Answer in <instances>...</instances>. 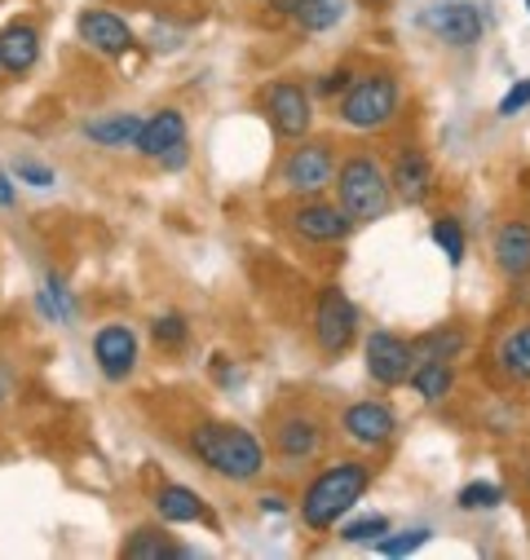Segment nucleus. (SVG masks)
<instances>
[{
	"instance_id": "9",
	"label": "nucleus",
	"mask_w": 530,
	"mask_h": 560,
	"mask_svg": "<svg viewBox=\"0 0 530 560\" xmlns=\"http://www.w3.org/2000/svg\"><path fill=\"white\" fill-rule=\"evenodd\" d=\"M420 362L416 340H403L398 331H371L362 345V366L380 388H398L412 380V366Z\"/></svg>"
},
{
	"instance_id": "5",
	"label": "nucleus",
	"mask_w": 530,
	"mask_h": 560,
	"mask_svg": "<svg viewBox=\"0 0 530 560\" xmlns=\"http://www.w3.org/2000/svg\"><path fill=\"white\" fill-rule=\"evenodd\" d=\"M336 151H332V142H319V137H301V142L284 155V164H279V182H284V190L288 195H297V199H319L323 190H332L336 186Z\"/></svg>"
},
{
	"instance_id": "34",
	"label": "nucleus",
	"mask_w": 530,
	"mask_h": 560,
	"mask_svg": "<svg viewBox=\"0 0 530 560\" xmlns=\"http://www.w3.org/2000/svg\"><path fill=\"white\" fill-rule=\"evenodd\" d=\"M354 84V71L349 67H336V71H327L323 80H319V97H336V93H345Z\"/></svg>"
},
{
	"instance_id": "14",
	"label": "nucleus",
	"mask_w": 530,
	"mask_h": 560,
	"mask_svg": "<svg viewBox=\"0 0 530 560\" xmlns=\"http://www.w3.org/2000/svg\"><path fill=\"white\" fill-rule=\"evenodd\" d=\"M434 164L420 147H407L393 155V168H389V186H393V199L407 203V208H420L429 195H434Z\"/></svg>"
},
{
	"instance_id": "25",
	"label": "nucleus",
	"mask_w": 530,
	"mask_h": 560,
	"mask_svg": "<svg viewBox=\"0 0 530 560\" xmlns=\"http://www.w3.org/2000/svg\"><path fill=\"white\" fill-rule=\"evenodd\" d=\"M464 345H469V336H464L460 327H438V331H425V336L416 340V353H420V358H442V362H451V358L464 353Z\"/></svg>"
},
{
	"instance_id": "38",
	"label": "nucleus",
	"mask_w": 530,
	"mask_h": 560,
	"mask_svg": "<svg viewBox=\"0 0 530 560\" xmlns=\"http://www.w3.org/2000/svg\"><path fill=\"white\" fill-rule=\"evenodd\" d=\"M261 512H288V503L279 494H261Z\"/></svg>"
},
{
	"instance_id": "39",
	"label": "nucleus",
	"mask_w": 530,
	"mask_h": 560,
	"mask_svg": "<svg viewBox=\"0 0 530 560\" xmlns=\"http://www.w3.org/2000/svg\"><path fill=\"white\" fill-rule=\"evenodd\" d=\"M526 5H530V0H526Z\"/></svg>"
},
{
	"instance_id": "21",
	"label": "nucleus",
	"mask_w": 530,
	"mask_h": 560,
	"mask_svg": "<svg viewBox=\"0 0 530 560\" xmlns=\"http://www.w3.org/2000/svg\"><path fill=\"white\" fill-rule=\"evenodd\" d=\"M412 388H416L420 401H429V406L447 401L451 388H456V371H451V362H442V358H425V362H416V366H412Z\"/></svg>"
},
{
	"instance_id": "2",
	"label": "nucleus",
	"mask_w": 530,
	"mask_h": 560,
	"mask_svg": "<svg viewBox=\"0 0 530 560\" xmlns=\"http://www.w3.org/2000/svg\"><path fill=\"white\" fill-rule=\"evenodd\" d=\"M191 455L212 468L217 477L226 481H256L265 472V451L261 442L239 429V424H217V419H208V424H195L191 429Z\"/></svg>"
},
{
	"instance_id": "24",
	"label": "nucleus",
	"mask_w": 530,
	"mask_h": 560,
	"mask_svg": "<svg viewBox=\"0 0 530 560\" xmlns=\"http://www.w3.org/2000/svg\"><path fill=\"white\" fill-rule=\"evenodd\" d=\"M349 10V0H301V10L292 14L301 32H332Z\"/></svg>"
},
{
	"instance_id": "15",
	"label": "nucleus",
	"mask_w": 530,
	"mask_h": 560,
	"mask_svg": "<svg viewBox=\"0 0 530 560\" xmlns=\"http://www.w3.org/2000/svg\"><path fill=\"white\" fill-rule=\"evenodd\" d=\"M93 362L111 384H124L132 371H138V336H132L124 323H106L93 336Z\"/></svg>"
},
{
	"instance_id": "27",
	"label": "nucleus",
	"mask_w": 530,
	"mask_h": 560,
	"mask_svg": "<svg viewBox=\"0 0 530 560\" xmlns=\"http://www.w3.org/2000/svg\"><path fill=\"white\" fill-rule=\"evenodd\" d=\"M429 234H434V243H438V247L447 252V260H451V265H464V252H469V238H464V225H460L456 217H438Z\"/></svg>"
},
{
	"instance_id": "13",
	"label": "nucleus",
	"mask_w": 530,
	"mask_h": 560,
	"mask_svg": "<svg viewBox=\"0 0 530 560\" xmlns=\"http://www.w3.org/2000/svg\"><path fill=\"white\" fill-rule=\"evenodd\" d=\"M420 27L434 40L451 45V49H469V45L482 40V14L473 5H464V0H451V5H429L420 14Z\"/></svg>"
},
{
	"instance_id": "32",
	"label": "nucleus",
	"mask_w": 530,
	"mask_h": 560,
	"mask_svg": "<svg viewBox=\"0 0 530 560\" xmlns=\"http://www.w3.org/2000/svg\"><path fill=\"white\" fill-rule=\"evenodd\" d=\"M14 177H19V182H27V186H36V190H49V186L58 182V173H54L49 164L32 160V155H19V164H14Z\"/></svg>"
},
{
	"instance_id": "33",
	"label": "nucleus",
	"mask_w": 530,
	"mask_h": 560,
	"mask_svg": "<svg viewBox=\"0 0 530 560\" xmlns=\"http://www.w3.org/2000/svg\"><path fill=\"white\" fill-rule=\"evenodd\" d=\"M526 106H530V75H526V80H517V84L499 97V115H504V119H512V115H517V110H526Z\"/></svg>"
},
{
	"instance_id": "16",
	"label": "nucleus",
	"mask_w": 530,
	"mask_h": 560,
	"mask_svg": "<svg viewBox=\"0 0 530 560\" xmlns=\"http://www.w3.org/2000/svg\"><path fill=\"white\" fill-rule=\"evenodd\" d=\"M76 32H80V40H84L93 54H102V58H119V54L132 49V27H128L119 14H111V10H84L80 23H76Z\"/></svg>"
},
{
	"instance_id": "7",
	"label": "nucleus",
	"mask_w": 530,
	"mask_h": 560,
	"mask_svg": "<svg viewBox=\"0 0 530 560\" xmlns=\"http://www.w3.org/2000/svg\"><path fill=\"white\" fill-rule=\"evenodd\" d=\"M138 155L160 164V168H182L191 160V137H186V115L177 106H164L155 110L147 124H142V137H138Z\"/></svg>"
},
{
	"instance_id": "8",
	"label": "nucleus",
	"mask_w": 530,
	"mask_h": 560,
	"mask_svg": "<svg viewBox=\"0 0 530 560\" xmlns=\"http://www.w3.org/2000/svg\"><path fill=\"white\" fill-rule=\"evenodd\" d=\"M341 438L358 451H384L393 438H398V415L389 401L380 397H362V401H349L341 410Z\"/></svg>"
},
{
	"instance_id": "31",
	"label": "nucleus",
	"mask_w": 530,
	"mask_h": 560,
	"mask_svg": "<svg viewBox=\"0 0 530 560\" xmlns=\"http://www.w3.org/2000/svg\"><path fill=\"white\" fill-rule=\"evenodd\" d=\"M429 534H434V529H407V534H393V538H380V542H376V551H380V556H412L416 547H425V542H429Z\"/></svg>"
},
{
	"instance_id": "4",
	"label": "nucleus",
	"mask_w": 530,
	"mask_h": 560,
	"mask_svg": "<svg viewBox=\"0 0 530 560\" xmlns=\"http://www.w3.org/2000/svg\"><path fill=\"white\" fill-rule=\"evenodd\" d=\"M398 106H403L398 75L393 71H367V75H354V84L341 93L336 115H341L345 128L380 132V128H389L398 119Z\"/></svg>"
},
{
	"instance_id": "18",
	"label": "nucleus",
	"mask_w": 530,
	"mask_h": 560,
	"mask_svg": "<svg viewBox=\"0 0 530 560\" xmlns=\"http://www.w3.org/2000/svg\"><path fill=\"white\" fill-rule=\"evenodd\" d=\"M142 115H132V110H115V115H97L89 119L80 132L89 137L93 147L102 151H124V147H138V137H142Z\"/></svg>"
},
{
	"instance_id": "3",
	"label": "nucleus",
	"mask_w": 530,
	"mask_h": 560,
	"mask_svg": "<svg viewBox=\"0 0 530 560\" xmlns=\"http://www.w3.org/2000/svg\"><path fill=\"white\" fill-rule=\"evenodd\" d=\"M336 203H341L358 225H371V221L389 217L393 186H389V173L380 168L376 155L358 151V155L341 160V168H336Z\"/></svg>"
},
{
	"instance_id": "22",
	"label": "nucleus",
	"mask_w": 530,
	"mask_h": 560,
	"mask_svg": "<svg viewBox=\"0 0 530 560\" xmlns=\"http://www.w3.org/2000/svg\"><path fill=\"white\" fill-rule=\"evenodd\" d=\"M124 556L128 560H160V556H191L186 542H173L160 525H142L124 538Z\"/></svg>"
},
{
	"instance_id": "37",
	"label": "nucleus",
	"mask_w": 530,
	"mask_h": 560,
	"mask_svg": "<svg viewBox=\"0 0 530 560\" xmlns=\"http://www.w3.org/2000/svg\"><path fill=\"white\" fill-rule=\"evenodd\" d=\"M265 5H270L275 14H297V10H301V0H265Z\"/></svg>"
},
{
	"instance_id": "12",
	"label": "nucleus",
	"mask_w": 530,
	"mask_h": 560,
	"mask_svg": "<svg viewBox=\"0 0 530 560\" xmlns=\"http://www.w3.org/2000/svg\"><path fill=\"white\" fill-rule=\"evenodd\" d=\"M354 217L341 208V203H327L323 195L319 199H301V208L292 212V230L306 238V243H345L354 234Z\"/></svg>"
},
{
	"instance_id": "26",
	"label": "nucleus",
	"mask_w": 530,
	"mask_h": 560,
	"mask_svg": "<svg viewBox=\"0 0 530 560\" xmlns=\"http://www.w3.org/2000/svg\"><path fill=\"white\" fill-rule=\"evenodd\" d=\"M36 310L49 318V323H76V301H71V292L58 283V278H45V288L36 292Z\"/></svg>"
},
{
	"instance_id": "35",
	"label": "nucleus",
	"mask_w": 530,
	"mask_h": 560,
	"mask_svg": "<svg viewBox=\"0 0 530 560\" xmlns=\"http://www.w3.org/2000/svg\"><path fill=\"white\" fill-rule=\"evenodd\" d=\"M14 388H19V380H14L10 362H0V406H5V401L14 397Z\"/></svg>"
},
{
	"instance_id": "20",
	"label": "nucleus",
	"mask_w": 530,
	"mask_h": 560,
	"mask_svg": "<svg viewBox=\"0 0 530 560\" xmlns=\"http://www.w3.org/2000/svg\"><path fill=\"white\" fill-rule=\"evenodd\" d=\"M155 512H160V521H169V525H191V521H208V508H204V499L191 490V486H177V481H164L160 490H155Z\"/></svg>"
},
{
	"instance_id": "23",
	"label": "nucleus",
	"mask_w": 530,
	"mask_h": 560,
	"mask_svg": "<svg viewBox=\"0 0 530 560\" xmlns=\"http://www.w3.org/2000/svg\"><path fill=\"white\" fill-rule=\"evenodd\" d=\"M495 358H499V366H504L508 380H530V323L517 327V331H508L499 340V353Z\"/></svg>"
},
{
	"instance_id": "29",
	"label": "nucleus",
	"mask_w": 530,
	"mask_h": 560,
	"mask_svg": "<svg viewBox=\"0 0 530 560\" xmlns=\"http://www.w3.org/2000/svg\"><path fill=\"white\" fill-rule=\"evenodd\" d=\"M456 503H460L464 512H495V508L504 503V490H499L495 481H469Z\"/></svg>"
},
{
	"instance_id": "10",
	"label": "nucleus",
	"mask_w": 530,
	"mask_h": 560,
	"mask_svg": "<svg viewBox=\"0 0 530 560\" xmlns=\"http://www.w3.org/2000/svg\"><path fill=\"white\" fill-rule=\"evenodd\" d=\"M265 119H270V128L279 137H288V142H301V137H310V124H314V97L306 84L297 80H275L270 89H265Z\"/></svg>"
},
{
	"instance_id": "11",
	"label": "nucleus",
	"mask_w": 530,
	"mask_h": 560,
	"mask_svg": "<svg viewBox=\"0 0 530 560\" xmlns=\"http://www.w3.org/2000/svg\"><path fill=\"white\" fill-rule=\"evenodd\" d=\"M323 442H327V429L314 410H288L275 419V455L288 464V468H301L310 459L323 455Z\"/></svg>"
},
{
	"instance_id": "30",
	"label": "nucleus",
	"mask_w": 530,
	"mask_h": 560,
	"mask_svg": "<svg viewBox=\"0 0 530 560\" xmlns=\"http://www.w3.org/2000/svg\"><path fill=\"white\" fill-rule=\"evenodd\" d=\"M389 534V521L384 516H358L349 525H341V538L345 542H380Z\"/></svg>"
},
{
	"instance_id": "19",
	"label": "nucleus",
	"mask_w": 530,
	"mask_h": 560,
	"mask_svg": "<svg viewBox=\"0 0 530 560\" xmlns=\"http://www.w3.org/2000/svg\"><path fill=\"white\" fill-rule=\"evenodd\" d=\"M41 62V32L32 23H10L0 32V71L27 75Z\"/></svg>"
},
{
	"instance_id": "36",
	"label": "nucleus",
	"mask_w": 530,
	"mask_h": 560,
	"mask_svg": "<svg viewBox=\"0 0 530 560\" xmlns=\"http://www.w3.org/2000/svg\"><path fill=\"white\" fill-rule=\"evenodd\" d=\"M19 203V195H14V182H10V173L0 168V208H14Z\"/></svg>"
},
{
	"instance_id": "28",
	"label": "nucleus",
	"mask_w": 530,
	"mask_h": 560,
	"mask_svg": "<svg viewBox=\"0 0 530 560\" xmlns=\"http://www.w3.org/2000/svg\"><path fill=\"white\" fill-rule=\"evenodd\" d=\"M151 336H155L160 349H182L191 340V323L182 314H155L151 318Z\"/></svg>"
},
{
	"instance_id": "6",
	"label": "nucleus",
	"mask_w": 530,
	"mask_h": 560,
	"mask_svg": "<svg viewBox=\"0 0 530 560\" xmlns=\"http://www.w3.org/2000/svg\"><path fill=\"white\" fill-rule=\"evenodd\" d=\"M354 336H358V310H354V301L336 283L323 288L319 292V305H314V345H319V353L327 362H336L354 345Z\"/></svg>"
},
{
	"instance_id": "1",
	"label": "nucleus",
	"mask_w": 530,
	"mask_h": 560,
	"mask_svg": "<svg viewBox=\"0 0 530 560\" xmlns=\"http://www.w3.org/2000/svg\"><path fill=\"white\" fill-rule=\"evenodd\" d=\"M371 486V464L362 459H336L327 464L301 494V525L314 529V534H327L336 529V521L367 494Z\"/></svg>"
},
{
	"instance_id": "17",
	"label": "nucleus",
	"mask_w": 530,
	"mask_h": 560,
	"mask_svg": "<svg viewBox=\"0 0 530 560\" xmlns=\"http://www.w3.org/2000/svg\"><path fill=\"white\" fill-rule=\"evenodd\" d=\"M491 260L504 278H526L530 273V221H521V217L499 221L495 238H491Z\"/></svg>"
}]
</instances>
